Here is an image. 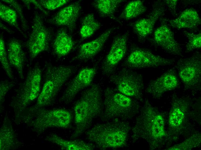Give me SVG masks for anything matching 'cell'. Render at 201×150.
I'll return each mask as SVG.
<instances>
[{
    "mask_svg": "<svg viewBox=\"0 0 201 150\" xmlns=\"http://www.w3.org/2000/svg\"><path fill=\"white\" fill-rule=\"evenodd\" d=\"M30 110L34 114L29 116V123L38 134L51 127L67 128L72 120L70 113L64 109L47 110L32 107Z\"/></svg>",
    "mask_w": 201,
    "mask_h": 150,
    "instance_id": "8992f818",
    "label": "cell"
},
{
    "mask_svg": "<svg viewBox=\"0 0 201 150\" xmlns=\"http://www.w3.org/2000/svg\"><path fill=\"white\" fill-rule=\"evenodd\" d=\"M81 7V1L72 3L58 12L51 20L53 24L66 27L71 32L76 29Z\"/></svg>",
    "mask_w": 201,
    "mask_h": 150,
    "instance_id": "ac0fdd59",
    "label": "cell"
},
{
    "mask_svg": "<svg viewBox=\"0 0 201 150\" xmlns=\"http://www.w3.org/2000/svg\"><path fill=\"white\" fill-rule=\"evenodd\" d=\"M169 9L174 15H175L176 13V8L178 0H164Z\"/></svg>",
    "mask_w": 201,
    "mask_h": 150,
    "instance_id": "e575fe53",
    "label": "cell"
},
{
    "mask_svg": "<svg viewBox=\"0 0 201 150\" xmlns=\"http://www.w3.org/2000/svg\"><path fill=\"white\" fill-rule=\"evenodd\" d=\"M185 35L188 40L185 46V52H188L201 47V34H194L186 32Z\"/></svg>",
    "mask_w": 201,
    "mask_h": 150,
    "instance_id": "4dcf8cb0",
    "label": "cell"
},
{
    "mask_svg": "<svg viewBox=\"0 0 201 150\" xmlns=\"http://www.w3.org/2000/svg\"><path fill=\"white\" fill-rule=\"evenodd\" d=\"M201 142V135L200 133L193 134L182 142L176 144L165 150H188L196 147Z\"/></svg>",
    "mask_w": 201,
    "mask_h": 150,
    "instance_id": "f1b7e54d",
    "label": "cell"
},
{
    "mask_svg": "<svg viewBox=\"0 0 201 150\" xmlns=\"http://www.w3.org/2000/svg\"><path fill=\"white\" fill-rule=\"evenodd\" d=\"M115 29L113 28L108 29L95 39L82 44L71 61H87L94 58L101 50Z\"/></svg>",
    "mask_w": 201,
    "mask_h": 150,
    "instance_id": "e0dca14e",
    "label": "cell"
},
{
    "mask_svg": "<svg viewBox=\"0 0 201 150\" xmlns=\"http://www.w3.org/2000/svg\"><path fill=\"white\" fill-rule=\"evenodd\" d=\"M168 21L170 26L177 29H193L201 24V19L197 12L193 8L187 9L176 18Z\"/></svg>",
    "mask_w": 201,
    "mask_h": 150,
    "instance_id": "ffe728a7",
    "label": "cell"
},
{
    "mask_svg": "<svg viewBox=\"0 0 201 150\" xmlns=\"http://www.w3.org/2000/svg\"><path fill=\"white\" fill-rule=\"evenodd\" d=\"M15 82L12 80H2L0 83V106L3 104L5 96L8 91L14 85Z\"/></svg>",
    "mask_w": 201,
    "mask_h": 150,
    "instance_id": "d6a6232c",
    "label": "cell"
},
{
    "mask_svg": "<svg viewBox=\"0 0 201 150\" xmlns=\"http://www.w3.org/2000/svg\"><path fill=\"white\" fill-rule=\"evenodd\" d=\"M179 84L176 70L169 69L158 78L151 81L146 92L156 98H159L165 93L176 88Z\"/></svg>",
    "mask_w": 201,
    "mask_h": 150,
    "instance_id": "5bb4252c",
    "label": "cell"
},
{
    "mask_svg": "<svg viewBox=\"0 0 201 150\" xmlns=\"http://www.w3.org/2000/svg\"><path fill=\"white\" fill-rule=\"evenodd\" d=\"M163 115L146 99L132 130V142L142 139L147 142L150 149L158 148L168 135Z\"/></svg>",
    "mask_w": 201,
    "mask_h": 150,
    "instance_id": "6da1fadb",
    "label": "cell"
},
{
    "mask_svg": "<svg viewBox=\"0 0 201 150\" xmlns=\"http://www.w3.org/2000/svg\"><path fill=\"white\" fill-rule=\"evenodd\" d=\"M163 13L162 8L154 10L149 17L140 19L134 23V31L140 37H146L152 33L156 22Z\"/></svg>",
    "mask_w": 201,
    "mask_h": 150,
    "instance_id": "7402d4cb",
    "label": "cell"
},
{
    "mask_svg": "<svg viewBox=\"0 0 201 150\" xmlns=\"http://www.w3.org/2000/svg\"><path fill=\"white\" fill-rule=\"evenodd\" d=\"M124 1L122 0H96L93 5L101 16L114 19V14L118 6Z\"/></svg>",
    "mask_w": 201,
    "mask_h": 150,
    "instance_id": "d4e9b609",
    "label": "cell"
},
{
    "mask_svg": "<svg viewBox=\"0 0 201 150\" xmlns=\"http://www.w3.org/2000/svg\"><path fill=\"white\" fill-rule=\"evenodd\" d=\"M103 105V117L107 120L126 121L132 118L139 108L138 101L110 87L105 91Z\"/></svg>",
    "mask_w": 201,
    "mask_h": 150,
    "instance_id": "5b68a950",
    "label": "cell"
},
{
    "mask_svg": "<svg viewBox=\"0 0 201 150\" xmlns=\"http://www.w3.org/2000/svg\"><path fill=\"white\" fill-rule=\"evenodd\" d=\"M175 61L156 55L144 49L132 50L124 63L125 67L132 69L157 67L173 64Z\"/></svg>",
    "mask_w": 201,
    "mask_h": 150,
    "instance_id": "30bf717a",
    "label": "cell"
},
{
    "mask_svg": "<svg viewBox=\"0 0 201 150\" xmlns=\"http://www.w3.org/2000/svg\"><path fill=\"white\" fill-rule=\"evenodd\" d=\"M42 7L49 10H55L69 2V0H41L38 1Z\"/></svg>",
    "mask_w": 201,
    "mask_h": 150,
    "instance_id": "1f68e13d",
    "label": "cell"
},
{
    "mask_svg": "<svg viewBox=\"0 0 201 150\" xmlns=\"http://www.w3.org/2000/svg\"><path fill=\"white\" fill-rule=\"evenodd\" d=\"M74 42L72 38L64 29L57 32L53 44V51L59 57L65 56L73 49Z\"/></svg>",
    "mask_w": 201,
    "mask_h": 150,
    "instance_id": "603a6c76",
    "label": "cell"
},
{
    "mask_svg": "<svg viewBox=\"0 0 201 150\" xmlns=\"http://www.w3.org/2000/svg\"><path fill=\"white\" fill-rule=\"evenodd\" d=\"M168 123L170 134L178 133L182 129L186 120L189 105L185 99L173 95L171 100Z\"/></svg>",
    "mask_w": 201,
    "mask_h": 150,
    "instance_id": "9a60e30c",
    "label": "cell"
},
{
    "mask_svg": "<svg viewBox=\"0 0 201 150\" xmlns=\"http://www.w3.org/2000/svg\"><path fill=\"white\" fill-rule=\"evenodd\" d=\"M154 40L157 46L168 53L174 55H182L181 48L165 22L163 21L155 30Z\"/></svg>",
    "mask_w": 201,
    "mask_h": 150,
    "instance_id": "2e32d148",
    "label": "cell"
},
{
    "mask_svg": "<svg viewBox=\"0 0 201 150\" xmlns=\"http://www.w3.org/2000/svg\"><path fill=\"white\" fill-rule=\"evenodd\" d=\"M7 54L10 64L16 70L20 78L23 79L25 57L21 45L17 40L12 39L10 41Z\"/></svg>",
    "mask_w": 201,
    "mask_h": 150,
    "instance_id": "d6986e66",
    "label": "cell"
},
{
    "mask_svg": "<svg viewBox=\"0 0 201 150\" xmlns=\"http://www.w3.org/2000/svg\"><path fill=\"white\" fill-rule=\"evenodd\" d=\"M50 40L49 33L39 14L35 13L31 34L27 46L31 59L48 50Z\"/></svg>",
    "mask_w": 201,
    "mask_h": 150,
    "instance_id": "8fae6325",
    "label": "cell"
},
{
    "mask_svg": "<svg viewBox=\"0 0 201 150\" xmlns=\"http://www.w3.org/2000/svg\"><path fill=\"white\" fill-rule=\"evenodd\" d=\"M175 66L185 89L197 91L200 89V52H196L189 57L180 59Z\"/></svg>",
    "mask_w": 201,
    "mask_h": 150,
    "instance_id": "9c48e42d",
    "label": "cell"
},
{
    "mask_svg": "<svg viewBox=\"0 0 201 150\" xmlns=\"http://www.w3.org/2000/svg\"><path fill=\"white\" fill-rule=\"evenodd\" d=\"M96 72L95 68L81 69L68 84L60 101L66 104L71 102L80 91L92 84Z\"/></svg>",
    "mask_w": 201,
    "mask_h": 150,
    "instance_id": "4fadbf2b",
    "label": "cell"
},
{
    "mask_svg": "<svg viewBox=\"0 0 201 150\" xmlns=\"http://www.w3.org/2000/svg\"><path fill=\"white\" fill-rule=\"evenodd\" d=\"M110 81L120 93L138 101L143 100L142 75L126 67L110 76Z\"/></svg>",
    "mask_w": 201,
    "mask_h": 150,
    "instance_id": "ba28073f",
    "label": "cell"
},
{
    "mask_svg": "<svg viewBox=\"0 0 201 150\" xmlns=\"http://www.w3.org/2000/svg\"><path fill=\"white\" fill-rule=\"evenodd\" d=\"M101 24L95 18L94 14L90 13L83 18L80 30L82 40L91 36L101 27Z\"/></svg>",
    "mask_w": 201,
    "mask_h": 150,
    "instance_id": "484cf974",
    "label": "cell"
},
{
    "mask_svg": "<svg viewBox=\"0 0 201 150\" xmlns=\"http://www.w3.org/2000/svg\"><path fill=\"white\" fill-rule=\"evenodd\" d=\"M46 139L60 147L62 149L66 150H90L94 149L92 143L81 140H68L64 139L54 134H50Z\"/></svg>",
    "mask_w": 201,
    "mask_h": 150,
    "instance_id": "cb8c5ba5",
    "label": "cell"
},
{
    "mask_svg": "<svg viewBox=\"0 0 201 150\" xmlns=\"http://www.w3.org/2000/svg\"><path fill=\"white\" fill-rule=\"evenodd\" d=\"M42 70L36 65L28 72L26 78L16 93L12 105L18 113H21L38 98L40 92Z\"/></svg>",
    "mask_w": 201,
    "mask_h": 150,
    "instance_id": "52a82bcc",
    "label": "cell"
},
{
    "mask_svg": "<svg viewBox=\"0 0 201 150\" xmlns=\"http://www.w3.org/2000/svg\"><path fill=\"white\" fill-rule=\"evenodd\" d=\"M75 71V68L72 66L46 65L42 89L32 108H40L50 105Z\"/></svg>",
    "mask_w": 201,
    "mask_h": 150,
    "instance_id": "277c9868",
    "label": "cell"
},
{
    "mask_svg": "<svg viewBox=\"0 0 201 150\" xmlns=\"http://www.w3.org/2000/svg\"><path fill=\"white\" fill-rule=\"evenodd\" d=\"M103 103L99 85L92 84L83 92L74 106L75 129L71 138L75 139L89 127L103 110Z\"/></svg>",
    "mask_w": 201,
    "mask_h": 150,
    "instance_id": "3957f363",
    "label": "cell"
},
{
    "mask_svg": "<svg viewBox=\"0 0 201 150\" xmlns=\"http://www.w3.org/2000/svg\"><path fill=\"white\" fill-rule=\"evenodd\" d=\"M10 121L5 117L0 129V149L9 150L15 149L20 146Z\"/></svg>",
    "mask_w": 201,
    "mask_h": 150,
    "instance_id": "44dd1931",
    "label": "cell"
},
{
    "mask_svg": "<svg viewBox=\"0 0 201 150\" xmlns=\"http://www.w3.org/2000/svg\"><path fill=\"white\" fill-rule=\"evenodd\" d=\"M1 1L10 5L15 9L19 15L23 28L25 30H27L28 28L27 22L24 16L22 8L19 3L14 0H2Z\"/></svg>",
    "mask_w": 201,
    "mask_h": 150,
    "instance_id": "836d02e7",
    "label": "cell"
},
{
    "mask_svg": "<svg viewBox=\"0 0 201 150\" xmlns=\"http://www.w3.org/2000/svg\"><path fill=\"white\" fill-rule=\"evenodd\" d=\"M24 2L25 3H30L34 4L35 6H36L41 11H42L44 13L46 14V13L44 11V10L43 8L40 5L39 3V2L38 1H36L33 0H23Z\"/></svg>",
    "mask_w": 201,
    "mask_h": 150,
    "instance_id": "d590c367",
    "label": "cell"
},
{
    "mask_svg": "<svg viewBox=\"0 0 201 150\" xmlns=\"http://www.w3.org/2000/svg\"><path fill=\"white\" fill-rule=\"evenodd\" d=\"M128 33L116 36L113 39L109 50L102 65L103 74L110 76L115 72L116 67L124 57L126 52Z\"/></svg>",
    "mask_w": 201,
    "mask_h": 150,
    "instance_id": "7c38bea8",
    "label": "cell"
},
{
    "mask_svg": "<svg viewBox=\"0 0 201 150\" xmlns=\"http://www.w3.org/2000/svg\"><path fill=\"white\" fill-rule=\"evenodd\" d=\"M146 10V7L142 1H132L126 5L119 18L124 20L131 19L142 14Z\"/></svg>",
    "mask_w": 201,
    "mask_h": 150,
    "instance_id": "4316f807",
    "label": "cell"
},
{
    "mask_svg": "<svg viewBox=\"0 0 201 150\" xmlns=\"http://www.w3.org/2000/svg\"><path fill=\"white\" fill-rule=\"evenodd\" d=\"M0 61L6 75L10 79L13 80L14 76L8 58L5 42L1 36L0 38Z\"/></svg>",
    "mask_w": 201,
    "mask_h": 150,
    "instance_id": "f546056e",
    "label": "cell"
},
{
    "mask_svg": "<svg viewBox=\"0 0 201 150\" xmlns=\"http://www.w3.org/2000/svg\"><path fill=\"white\" fill-rule=\"evenodd\" d=\"M0 17L3 20L15 27L21 32V30L17 23V15L13 9L0 2Z\"/></svg>",
    "mask_w": 201,
    "mask_h": 150,
    "instance_id": "83f0119b",
    "label": "cell"
},
{
    "mask_svg": "<svg viewBox=\"0 0 201 150\" xmlns=\"http://www.w3.org/2000/svg\"><path fill=\"white\" fill-rule=\"evenodd\" d=\"M131 130L129 123L118 119L96 124L87 131V139L101 149L126 147Z\"/></svg>",
    "mask_w": 201,
    "mask_h": 150,
    "instance_id": "7a4b0ae2",
    "label": "cell"
}]
</instances>
